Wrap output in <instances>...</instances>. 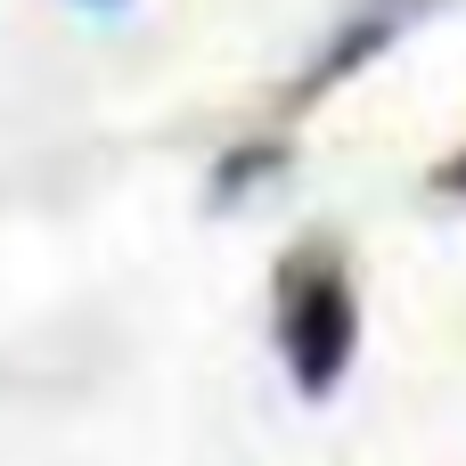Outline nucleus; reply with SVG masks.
I'll return each mask as SVG.
<instances>
[{
	"instance_id": "nucleus-4",
	"label": "nucleus",
	"mask_w": 466,
	"mask_h": 466,
	"mask_svg": "<svg viewBox=\"0 0 466 466\" xmlns=\"http://www.w3.org/2000/svg\"><path fill=\"white\" fill-rule=\"evenodd\" d=\"M434 197H466V156H451V164H434V180H426Z\"/></svg>"
},
{
	"instance_id": "nucleus-3",
	"label": "nucleus",
	"mask_w": 466,
	"mask_h": 466,
	"mask_svg": "<svg viewBox=\"0 0 466 466\" xmlns=\"http://www.w3.org/2000/svg\"><path fill=\"white\" fill-rule=\"evenodd\" d=\"M279 164H287V156H279V147H270V139H246V147H238V156H229V164H221V172H213V197H221V205H229V197H238V188H246V180H270V172H279Z\"/></svg>"
},
{
	"instance_id": "nucleus-5",
	"label": "nucleus",
	"mask_w": 466,
	"mask_h": 466,
	"mask_svg": "<svg viewBox=\"0 0 466 466\" xmlns=\"http://www.w3.org/2000/svg\"><path fill=\"white\" fill-rule=\"evenodd\" d=\"M82 8H123V0H82Z\"/></svg>"
},
{
	"instance_id": "nucleus-2",
	"label": "nucleus",
	"mask_w": 466,
	"mask_h": 466,
	"mask_svg": "<svg viewBox=\"0 0 466 466\" xmlns=\"http://www.w3.org/2000/svg\"><path fill=\"white\" fill-rule=\"evenodd\" d=\"M426 8H434V0H360V8H352V16L336 25V41H328V49H319V57H311V66L295 74L287 106H311V98H328V90H336L344 74H360V66H369L377 49H393V41H401V33H410V25H418Z\"/></svg>"
},
{
	"instance_id": "nucleus-1",
	"label": "nucleus",
	"mask_w": 466,
	"mask_h": 466,
	"mask_svg": "<svg viewBox=\"0 0 466 466\" xmlns=\"http://www.w3.org/2000/svg\"><path fill=\"white\" fill-rule=\"evenodd\" d=\"M279 352L295 369V393L303 401H328L360 352V303H352V279L336 254H303L287 262V295H279Z\"/></svg>"
}]
</instances>
